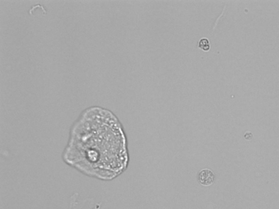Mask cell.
<instances>
[{
  "label": "cell",
  "instance_id": "obj_3",
  "mask_svg": "<svg viewBox=\"0 0 279 209\" xmlns=\"http://www.w3.org/2000/svg\"><path fill=\"white\" fill-rule=\"evenodd\" d=\"M198 47L202 51H209L210 48L209 39L207 38H202L198 42Z\"/></svg>",
  "mask_w": 279,
  "mask_h": 209
},
{
  "label": "cell",
  "instance_id": "obj_2",
  "mask_svg": "<svg viewBox=\"0 0 279 209\" xmlns=\"http://www.w3.org/2000/svg\"><path fill=\"white\" fill-rule=\"evenodd\" d=\"M197 180L202 186H211L213 184L215 180L214 172L208 168L202 169L198 173Z\"/></svg>",
  "mask_w": 279,
  "mask_h": 209
},
{
  "label": "cell",
  "instance_id": "obj_1",
  "mask_svg": "<svg viewBox=\"0 0 279 209\" xmlns=\"http://www.w3.org/2000/svg\"><path fill=\"white\" fill-rule=\"evenodd\" d=\"M125 139L116 116L105 109L91 107L73 126L63 159L84 175L112 180L126 165Z\"/></svg>",
  "mask_w": 279,
  "mask_h": 209
}]
</instances>
